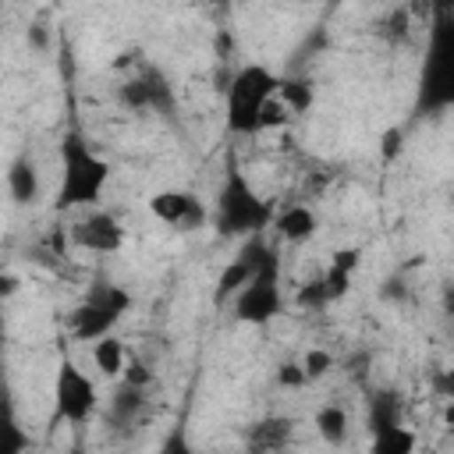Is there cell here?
<instances>
[{"label":"cell","instance_id":"cell-1","mask_svg":"<svg viewBox=\"0 0 454 454\" xmlns=\"http://www.w3.org/2000/svg\"><path fill=\"white\" fill-rule=\"evenodd\" d=\"M454 106V0H433L426 50L415 78V114H443Z\"/></svg>","mask_w":454,"mask_h":454},{"label":"cell","instance_id":"cell-2","mask_svg":"<svg viewBox=\"0 0 454 454\" xmlns=\"http://www.w3.org/2000/svg\"><path fill=\"white\" fill-rule=\"evenodd\" d=\"M110 181V163L78 135L67 131L60 138V184L53 195V209H85L103 199V188Z\"/></svg>","mask_w":454,"mask_h":454},{"label":"cell","instance_id":"cell-3","mask_svg":"<svg viewBox=\"0 0 454 454\" xmlns=\"http://www.w3.org/2000/svg\"><path fill=\"white\" fill-rule=\"evenodd\" d=\"M273 206L252 188V181L245 177V170L231 160L213 202V227L223 238H255L266 227H273Z\"/></svg>","mask_w":454,"mask_h":454},{"label":"cell","instance_id":"cell-4","mask_svg":"<svg viewBox=\"0 0 454 454\" xmlns=\"http://www.w3.org/2000/svg\"><path fill=\"white\" fill-rule=\"evenodd\" d=\"M280 78L266 64H245L234 71L227 85V131L231 135H259L262 106L277 96Z\"/></svg>","mask_w":454,"mask_h":454},{"label":"cell","instance_id":"cell-5","mask_svg":"<svg viewBox=\"0 0 454 454\" xmlns=\"http://www.w3.org/2000/svg\"><path fill=\"white\" fill-rule=\"evenodd\" d=\"M128 312H131V294L114 280H96L71 312V337L99 340L103 333H114V326Z\"/></svg>","mask_w":454,"mask_h":454},{"label":"cell","instance_id":"cell-6","mask_svg":"<svg viewBox=\"0 0 454 454\" xmlns=\"http://www.w3.org/2000/svg\"><path fill=\"white\" fill-rule=\"evenodd\" d=\"M234 319L248 326H266L284 312V291H280V259L277 252L266 255V262L255 270V277L234 294Z\"/></svg>","mask_w":454,"mask_h":454},{"label":"cell","instance_id":"cell-7","mask_svg":"<svg viewBox=\"0 0 454 454\" xmlns=\"http://www.w3.org/2000/svg\"><path fill=\"white\" fill-rule=\"evenodd\" d=\"M96 404H99V390H96L92 376H85V372L64 355L60 365H57V376H53V415H57L60 422L85 426V422L96 415Z\"/></svg>","mask_w":454,"mask_h":454},{"label":"cell","instance_id":"cell-8","mask_svg":"<svg viewBox=\"0 0 454 454\" xmlns=\"http://www.w3.org/2000/svg\"><path fill=\"white\" fill-rule=\"evenodd\" d=\"M273 248L255 234V238H245V245H241V252L220 270V277H216V284H213V305L216 309H223L227 301H234V294L255 277V270L266 262V255H270Z\"/></svg>","mask_w":454,"mask_h":454},{"label":"cell","instance_id":"cell-9","mask_svg":"<svg viewBox=\"0 0 454 454\" xmlns=\"http://www.w3.org/2000/svg\"><path fill=\"white\" fill-rule=\"evenodd\" d=\"M117 99H121L128 110H135V114H142V110L170 114V110H174V92H170L167 78H163L156 67H138V71L121 85Z\"/></svg>","mask_w":454,"mask_h":454},{"label":"cell","instance_id":"cell-10","mask_svg":"<svg viewBox=\"0 0 454 454\" xmlns=\"http://www.w3.org/2000/svg\"><path fill=\"white\" fill-rule=\"evenodd\" d=\"M67 234H71V245H74V248L99 252V255H114V252H121V245H124V227H121V220L110 216V213H103V209H92V213L78 216V220L67 227Z\"/></svg>","mask_w":454,"mask_h":454},{"label":"cell","instance_id":"cell-11","mask_svg":"<svg viewBox=\"0 0 454 454\" xmlns=\"http://www.w3.org/2000/svg\"><path fill=\"white\" fill-rule=\"evenodd\" d=\"M149 213H153L160 223L174 227V231H195V227H202V220H206L202 199H199L195 192H184V188H163V192H156V195L149 199Z\"/></svg>","mask_w":454,"mask_h":454},{"label":"cell","instance_id":"cell-12","mask_svg":"<svg viewBox=\"0 0 454 454\" xmlns=\"http://www.w3.org/2000/svg\"><path fill=\"white\" fill-rule=\"evenodd\" d=\"M7 192H11V199L18 206H32L43 195V174H39V163L28 153L11 160V167H7Z\"/></svg>","mask_w":454,"mask_h":454},{"label":"cell","instance_id":"cell-13","mask_svg":"<svg viewBox=\"0 0 454 454\" xmlns=\"http://www.w3.org/2000/svg\"><path fill=\"white\" fill-rule=\"evenodd\" d=\"M273 227H277V234H280L284 241L301 245V241H309V238L319 231V216H316L312 206L294 202V206H284V209L273 216Z\"/></svg>","mask_w":454,"mask_h":454},{"label":"cell","instance_id":"cell-14","mask_svg":"<svg viewBox=\"0 0 454 454\" xmlns=\"http://www.w3.org/2000/svg\"><path fill=\"white\" fill-rule=\"evenodd\" d=\"M291 433H294V422L287 415H266V419L248 426L245 443L252 450H280V447L291 443Z\"/></svg>","mask_w":454,"mask_h":454},{"label":"cell","instance_id":"cell-15","mask_svg":"<svg viewBox=\"0 0 454 454\" xmlns=\"http://www.w3.org/2000/svg\"><path fill=\"white\" fill-rule=\"evenodd\" d=\"M92 362L103 376H121L128 365V344L117 333H103L99 340H92Z\"/></svg>","mask_w":454,"mask_h":454},{"label":"cell","instance_id":"cell-16","mask_svg":"<svg viewBox=\"0 0 454 454\" xmlns=\"http://www.w3.org/2000/svg\"><path fill=\"white\" fill-rule=\"evenodd\" d=\"M145 408V387H131L121 380L117 394H114V404H110V422L117 426H131Z\"/></svg>","mask_w":454,"mask_h":454},{"label":"cell","instance_id":"cell-17","mask_svg":"<svg viewBox=\"0 0 454 454\" xmlns=\"http://www.w3.org/2000/svg\"><path fill=\"white\" fill-rule=\"evenodd\" d=\"M277 96L287 103V110L298 117V114H305L312 103H316V89H312V78H305V74H284L280 78V89H277Z\"/></svg>","mask_w":454,"mask_h":454},{"label":"cell","instance_id":"cell-18","mask_svg":"<svg viewBox=\"0 0 454 454\" xmlns=\"http://www.w3.org/2000/svg\"><path fill=\"white\" fill-rule=\"evenodd\" d=\"M369 450L372 454H411L415 450V433L404 429L401 422L387 426V429H376V433H369Z\"/></svg>","mask_w":454,"mask_h":454},{"label":"cell","instance_id":"cell-19","mask_svg":"<svg viewBox=\"0 0 454 454\" xmlns=\"http://www.w3.org/2000/svg\"><path fill=\"white\" fill-rule=\"evenodd\" d=\"M312 426H316V433L326 440V443H333V447H340L344 440H348V411L340 408V404H323L319 411H316V419H312Z\"/></svg>","mask_w":454,"mask_h":454},{"label":"cell","instance_id":"cell-20","mask_svg":"<svg viewBox=\"0 0 454 454\" xmlns=\"http://www.w3.org/2000/svg\"><path fill=\"white\" fill-rule=\"evenodd\" d=\"M401 422V397L394 390H376L369 397V433L397 426Z\"/></svg>","mask_w":454,"mask_h":454},{"label":"cell","instance_id":"cell-21","mask_svg":"<svg viewBox=\"0 0 454 454\" xmlns=\"http://www.w3.org/2000/svg\"><path fill=\"white\" fill-rule=\"evenodd\" d=\"M291 110H287V103L280 99V96H273L266 106H262V117H259V131H280V128H287L291 124Z\"/></svg>","mask_w":454,"mask_h":454},{"label":"cell","instance_id":"cell-22","mask_svg":"<svg viewBox=\"0 0 454 454\" xmlns=\"http://www.w3.org/2000/svg\"><path fill=\"white\" fill-rule=\"evenodd\" d=\"M294 301H298L301 309H323V305H330V291H326L323 277H319V280L301 284V287H298V294H294Z\"/></svg>","mask_w":454,"mask_h":454},{"label":"cell","instance_id":"cell-23","mask_svg":"<svg viewBox=\"0 0 454 454\" xmlns=\"http://www.w3.org/2000/svg\"><path fill=\"white\" fill-rule=\"evenodd\" d=\"M301 365H305V376H309V380H323V376L333 369V355L323 351V348H309V351L301 355Z\"/></svg>","mask_w":454,"mask_h":454},{"label":"cell","instance_id":"cell-24","mask_svg":"<svg viewBox=\"0 0 454 454\" xmlns=\"http://www.w3.org/2000/svg\"><path fill=\"white\" fill-rule=\"evenodd\" d=\"M323 284H326V291H330V301H337V298H344V294L351 291V273L330 266V270L323 273Z\"/></svg>","mask_w":454,"mask_h":454},{"label":"cell","instance_id":"cell-25","mask_svg":"<svg viewBox=\"0 0 454 454\" xmlns=\"http://www.w3.org/2000/svg\"><path fill=\"white\" fill-rule=\"evenodd\" d=\"M277 383H280V387H291V390H294V387H305V383H309L305 365H301V362H280V365H277Z\"/></svg>","mask_w":454,"mask_h":454},{"label":"cell","instance_id":"cell-26","mask_svg":"<svg viewBox=\"0 0 454 454\" xmlns=\"http://www.w3.org/2000/svg\"><path fill=\"white\" fill-rule=\"evenodd\" d=\"M121 380H124V383H131V387H149V383H153V369H149L142 358H128V365H124Z\"/></svg>","mask_w":454,"mask_h":454},{"label":"cell","instance_id":"cell-27","mask_svg":"<svg viewBox=\"0 0 454 454\" xmlns=\"http://www.w3.org/2000/svg\"><path fill=\"white\" fill-rule=\"evenodd\" d=\"M429 387H433V394H436V397L454 401V365H450V369H436Z\"/></svg>","mask_w":454,"mask_h":454},{"label":"cell","instance_id":"cell-28","mask_svg":"<svg viewBox=\"0 0 454 454\" xmlns=\"http://www.w3.org/2000/svg\"><path fill=\"white\" fill-rule=\"evenodd\" d=\"M362 262V252L358 248H337L333 252V262L330 266H337V270H348V273H355V266Z\"/></svg>","mask_w":454,"mask_h":454},{"label":"cell","instance_id":"cell-29","mask_svg":"<svg viewBox=\"0 0 454 454\" xmlns=\"http://www.w3.org/2000/svg\"><path fill=\"white\" fill-rule=\"evenodd\" d=\"M383 298H387V301H404V280H401V277L383 280Z\"/></svg>","mask_w":454,"mask_h":454},{"label":"cell","instance_id":"cell-30","mask_svg":"<svg viewBox=\"0 0 454 454\" xmlns=\"http://www.w3.org/2000/svg\"><path fill=\"white\" fill-rule=\"evenodd\" d=\"M394 153H401V131L397 128H390L383 135V160H394Z\"/></svg>","mask_w":454,"mask_h":454},{"label":"cell","instance_id":"cell-31","mask_svg":"<svg viewBox=\"0 0 454 454\" xmlns=\"http://www.w3.org/2000/svg\"><path fill=\"white\" fill-rule=\"evenodd\" d=\"M28 43L43 50V46H46V28H43V25H32V28H28Z\"/></svg>","mask_w":454,"mask_h":454},{"label":"cell","instance_id":"cell-32","mask_svg":"<svg viewBox=\"0 0 454 454\" xmlns=\"http://www.w3.org/2000/svg\"><path fill=\"white\" fill-rule=\"evenodd\" d=\"M18 291V277L14 273H4V298H11Z\"/></svg>","mask_w":454,"mask_h":454},{"label":"cell","instance_id":"cell-33","mask_svg":"<svg viewBox=\"0 0 454 454\" xmlns=\"http://www.w3.org/2000/svg\"><path fill=\"white\" fill-rule=\"evenodd\" d=\"M443 426L454 429V401H447V408H443Z\"/></svg>","mask_w":454,"mask_h":454},{"label":"cell","instance_id":"cell-34","mask_svg":"<svg viewBox=\"0 0 454 454\" xmlns=\"http://www.w3.org/2000/svg\"><path fill=\"white\" fill-rule=\"evenodd\" d=\"M301 4H305V0H301Z\"/></svg>","mask_w":454,"mask_h":454},{"label":"cell","instance_id":"cell-35","mask_svg":"<svg viewBox=\"0 0 454 454\" xmlns=\"http://www.w3.org/2000/svg\"><path fill=\"white\" fill-rule=\"evenodd\" d=\"M234 4H238V0H234Z\"/></svg>","mask_w":454,"mask_h":454}]
</instances>
